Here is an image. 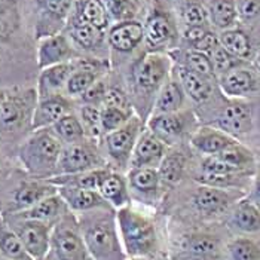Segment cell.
I'll return each instance as SVG.
<instances>
[{"label": "cell", "mask_w": 260, "mask_h": 260, "mask_svg": "<svg viewBox=\"0 0 260 260\" xmlns=\"http://www.w3.org/2000/svg\"><path fill=\"white\" fill-rule=\"evenodd\" d=\"M107 42L112 49L129 54L144 42V24L137 20L119 21L109 28Z\"/></svg>", "instance_id": "9a60e30c"}, {"label": "cell", "mask_w": 260, "mask_h": 260, "mask_svg": "<svg viewBox=\"0 0 260 260\" xmlns=\"http://www.w3.org/2000/svg\"><path fill=\"white\" fill-rule=\"evenodd\" d=\"M181 21L184 25H208V12L204 5L198 2H189L181 6Z\"/></svg>", "instance_id": "bcb514c9"}, {"label": "cell", "mask_w": 260, "mask_h": 260, "mask_svg": "<svg viewBox=\"0 0 260 260\" xmlns=\"http://www.w3.org/2000/svg\"><path fill=\"white\" fill-rule=\"evenodd\" d=\"M186 168V156L181 150H170L158 167L160 180L165 183H177L181 180Z\"/></svg>", "instance_id": "74e56055"}, {"label": "cell", "mask_w": 260, "mask_h": 260, "mask_svg": "<svg viewBox=\"0 0 260 260\" xmlns=\"http://www.w3.org/2000/svg\"><path fill=\"white\" fill-rule=\"evenodd\" d=\"M231 260H260V247L248 238H237L228 245Z\"/></svg>", "instance_id": "b9f144b4"}, {"label": "cell", "mask_w": 260, "mask_h": 260, "mask_svg": "<svg viewBox=\"0 0 260 260\" xmlns=\"http://www.w3.org/2000/svg\"><path fill=\"white\" fill-rule=\"evenodd\" d=\"M171 72V57L160 52H147L133 67V86L140 95L158 92Z\"/></svg>", "instance_id": "277c9868"}, {"label": "cell", "mask_w": 260, "mask_h": 260, "mask_svg": "<svg viewBox=\"0 0 260 260\" xmlns=\"http://www.w3.org/2000/svg\"><path fill=\"white\" fill-rule=\"evenodd\" d=\"M57 192H58V189L52 183H49V184H43V183H24L15 190L14 202L22 211V210H27V208L33 207L39 201L45 200L46 197L57 193Z\"/></svg>", "instance_id": "836d02e7"}, {"label": "cell", "mask_w": 260, "mask_h": 260, "mask_svg": "<svg viewBox=\"0 0 260 260\" xmlns=\"http://www.w3.org/2000/svg\"><path fill=\"white\" fill-rule=\"evenodd\" d=\"M238 15L241 20L250 21L260 15V0H237Z\"/></svg>", "instance_id": "681fc988"}, {"label": "cell", "mask_w": 260, "mask_h": 260, "mask_svg": "<svg viewBox=\"0 0 260 260\" xmlns=\"http://www.w3.org/2000/svg\"><path fill=\"white\" fill-rule=\"evenodd\" d=\"M190 144L200 153H204L207 156H213V155L223 152L224 149L237 144V140L234 137H231L229 134L223 133L219 128L204 126L192 136Z\"/></svg>", "instance_id": "44dd1931"}, {"label": "cell", "mask_w": 260, "mask_h": 260, "mask_svg": "<svg viewBox=\"0 0 260 260\" xmlns=\"http://www.w3.org/2000/svg\"><path fill=\"white\" fill-rule=\"evenodd\" d=\"M15 11L5 6L3 0H0V43H3L9 35V24L15 22Z\"/></svg>", "instance_id": "816d5d0a"}, {"label": "cell", "mask_w": 260, "mask_h": 260, "mask_svg": "<svg viewBox=\"0 0 260 260\" xmlns=\"http://www.w3.org/2000/svg\"><path fill=\"white\" fill-rule=\"evenodd\" d=\"M51 250L58 260H94L76 224L69 219L52 229Z\"/></svg>", "instance_id": "52a82bcc"}, {"label": "cell", "mask_w": 260, "mask_h": 260, "mask_svg": "<svg viewBox=\"0 0 260 260\" xmlns=\"http://www.w3.org/2000/svg\"><path fill=\"white\" fill-rule=\"evenodd\" d=\"M248 200L251 201L256 207L260 208V176L256 177V180L251 186V193H250V198Z\"/></svg>", "instance_id": "11a10c76"}, {"label": "cell", "mask_w": 260, "mask_h": 260, "mask_svg": "<svg viewBox=\"0 0 260 260\" xmlns=\"http://www.w3.org/2000/svg\"><path fill=\"white\" fill-rule=\"evenodd\" d=\"M67 210V204L60 197V193H54L46 197L45 200L39 201L33 207L22 210L18 214V219H27V220H39L45 223H51L55 219L61 217Z\"/></svg>", "instance_id": "83f0119b"}, {"label": "cell", "mask_w": 260, "mask_h": 260, "mask_svg": "<svg viewBox=\"0 0 260 260\" xmlns=\"http://www.w3.org/2000/svg\"><path fill=\"white\" fill-rule=\"evenodd\" d=\"M103 164L101 158L94 152V149L88 144L72 143L64 144L61 150L58 165H57V176H69V174H79L85 171L97 170Z\"/></svg>", "instance_id": "30bf717a"}, {"label": "cell", "mask_w": 260, "mask_h": 260, "mask_svg": "<svg viewBox=\"0 0 260 260\" xmlns=\"http://www.w3.org/2000/svg\"><path fill=\"white\" fill-rule=\"evenodd\" d=\"M219 85L223 94L232 99L250 95L260 88L259 79L256 78V75L242 67H237L219 76Z\"/></svg>", "instance_id": "ffe728a7"}, {"label": "cell", "mask_w": 260, "mask_h": 260, "mask_svg": "<svg viewBox=\"0 0 260 260\" xmlns=\"http://www.w3.org/2000/svg\"><path fill=\"white\" fill-rule=\"evenodd\" d=\"M51 129L64 144L82 143L86 139V133L80 122V118H78L75 113H69L62 116L57 123L51 126Z\"/></svg>", "instance_id": "8d00e7d4"}, {"label": "cell", "mask_w": 260, "mask_h": 260, "mask_svg": "<svg viewBox=\"0 0 260 260\" xmlns=\"http://www.w3.org/2000/svg\"><path fill=\"white\" fill-rule=\"evenodd\" d=\"M180 33L173 12L164 2L155 0L144 22V43L149 52L168 54L177 49Z\"/></svg>", "instance_id": "3957f363"}, {"label": "cell", "mask_w": 260, "mask_h": 260, "mask_svg": "<svg viewBox=\"0 0 260 260\" xmlns=\"http://www.w3.org/2000/svg\"><path fill=\"white\" fill-rule=\"evenodd\" d=\"M219 42L229 54L240 60H247L251 55V40L248 35L240 28H229L221 31Z\"/></svg>", "instance_id": "d590c367"}, {"label": "cell", "mask_w": 260, "mask_h": 260, "mask_svg": "<svg viewBox=\"0 0 260 260\" xmlns=\"http://www.w3.org/2000/svg\"><path fill=\"white\" fill-rule=\"evenodd\" d=\"M190 119L193 118H190V115L184 112L153 115L147 122V129L168 146L183 139L190 125Z\"/></svg>", "instance_id": "5bb4252c"}, {"label": "cell", "mask_w": 260, "mask_h": 260, "mask_svg": "<svg viewBox=\"0 0 260 260\" xmlns=\"http://www.w3.org/2000/svg\"><path fill=\"white\" fill-rule=\"evenodd\" d=\"M235 200H237V197L232 192H228L221 187L205 186V184L198 187L192 197L193 207L202 216L220 214L224 210H228L229 205Z\"/></svg>", "instance_id": "ac0fdd59"}, {"label": "cell", "mask_w": 260, "mask_h": 260, "mask_svg": "<svg viewBox=\"0 0 260 260\" xmlns=\"http://www.w3.org/2000/svg\"><path fill=\"white\" fill-rule=\"evenodd\" d=\"M22 242L24 248L33 260L45 259L51 250V235L52 228L49 223L39 220L20 219L12 229Z\"/></svg>", "instance_id": "9c48e42d"}, {"label": "cell", "mask_w": 260, "mask_h": 260, "mask_svg": "<svg viewBox=\"0 0 260 260\" xmlns=\"http://www.w3.org/2000/svg\"><path fill=\"white\" fill-rule=\"evenodd\" d=\"M62 146L51 128L38 129L21 144L18 156L27 171L45 177L55 174Z\"/></svg>", "instance_id": "6da1fadb"}, {"label": "cell", "mask_w": 260, "mask_h": 260, "mask_svg": "<svg viewBox=\"0 0 260 260\" xmlns=\"http://www.w3.org/2000/svg\"><path fill=\"white\" fill-rule=\"evenodd\" d=\"M109 9V14L113 20L126 21L136 20L143 0H103Z\"/></svg>", "instance_id": "60d3db41"}, {"label": "cell", "mask_w": 260, "mask_h": 260, "mask_svg": "<svg viewBox=\"0 0 260 260\" xmlns=\"http://www.w3.org/2000/svg\"><path fill=\"white\" fill-rule=\"evenodd\" d=\"M213 156L224 160V162H228V164L240 168L242 171L245 168H248L250 164H253V153L250 150H247L245 147L240 146L238 143L234 144V146H231V147H228V149H224L223 152L217 153V155H213Z\"/></svg>", "instance_id": "7bdbcfd3"}, {"label": "cell", "mask_w": 260, "mask_h": 260, "mask_svg": "<svg viewBox=\"0 0 260 260\" xmlns=\"http://www.w3.org/2000/svg\"><path fill=\"white\" fill-rule=\"evenodd\" d=\"M67 24H70L67 36L70 38L75 48H79L83 51H97L99 48H101L104 40V31L75 17L73 18L70 17Z\"/></svg>", "instance_id": "f1b7e54d"}, {"label": "cell", "mask_w": 260, "mask_h": 260, "mask_svg": "<svg viewBox=\"0 0 260 260\" xmlns=\"http://www.w3.org/2000/svg\"><path fill=\"white\" fill-rule=\"evenodd\" d=\"M219 45H220L219 36H217L213 30H210L200 42H197V43H195L192 48H189V49H195V51H200V52H204V54L210 55Z\"/></svg>", "instance_id": "db71d44e"}, {"label": "cell", "mask_w": 260, "mask_h": 260, "mask_svg": "<svg viewBox=\"0 0 260 260\" xmlns=\"http://www.w3.org/2000/svg\"><path fill=\"white\" fill-rule=\"evenodd\" d=\"M0 260H11V259H6V257L3 256V257H0Z\"/></svg>", "instance_id": "91938a15"}, {"label": "cell", "mask_w": 260, "mask_h": 260, "mask_svg": "<svg viewBox=\"0 0 260 260\" xmlns=\"http://www.w3.org/2000/svg\"><path fill=\"white\" fill-rule=\"evenodd\" d=\"M69 113H73V103L69 95L57 94L38 99L31 118V129L38 131L51 128L54 123H57L62 116Z\"/></svg>", "instance_id": "4fadbf2b"}, {"label": "cell", "mask_w": 260, "mask_h": 260, "mask_svg": "<svg viewBox=\"0 0 260 260\" xmlns=\"http://www.w3.org/2000/svg\"><path fill=\"white\" fill-rule=\"evenodd\" d=\"M217 128L231 137L247 134L251 129V107L245 103H232L220 113L216 120Z\"/></svg>", "instance_id": "d6986e66"}, {"label": "cell", "mask_w": 260, "mask_h": 260, "mask_svg": "<svg viewBox=\"0 0 260 260\" xmlns=\"http://www.w3.org/2000/svg\"><path fill=\"white\" fill-rule=\"evenodd\" d=\"M184 99L186 94L177 78H168L156 92V99L153 103V115L181 112L184 106Z\"/></svg>", "instance_id": "7402d4cb"}, {"label": "cell", "mask_w": 260, "mask_h": 260, "mask_svg": "<svg viewBox=\"0 0 260 260\" xmlns=\"http://www.w3.org/2000/svg\"><path fill=\"white\" fill-rule=\"evenodd\" d=\"M167 155V144L160 141L149 129L141 133L133 150L129 167L131 168H158Z\"/></svg>", "instance_id": "2e32d148"}, {"label": "cell", "mask_w": 260, "mask_h": 260, "mask_svg": "<svg viewBox=\"0 0 260 260\" xmlns=\"http://www.w3.org/2000/svg\"><path fill=\"white\" fill-rule=\"evenodd\" d=\"M231 224L245 234L260 232V208L250 200L238 201L231 216Z\"/></svg>", "instance_id": "1f68e13d"}, {"label": "cell", "mask_w": 260, "mask_h": 260, "mask_svg": "<svg viewBox=\"0 0 260 260\" xmlns=\"http://www.w3.org/2000/svg\"><path fill=\"white\" fill-rule=\"evenodd\" d=\"M168 55L177 64L184 66L186 69L198 73L205 79L211 80L216 76L214 69H213V62L210 60V57L204 52L195 51V49H186V51L174 49V51L168 52Z\"/></svg>", "instance_id": "4dcf8cb0"}, {"label": "cell", "mask_w": 260, "mask_h": 260, "mask_svg": "<svg viewBox=\"0 0 260 260\" xmlns=\"http://www.w3.org/2000/svg\"><path fill=\"white\" fill-rule=\"evenodd\" d=\"M129 189L144 197L155 195L159 190L160 177L156 168H131L128 174Z\"/></svg>", "instance_id": "e575fe53"}, {"label": "cell", "mask_w": 260, "mask_h": 260, "mask_svg": "<svg viewBox=\"0 0 260 260\" xmlns=\"http://www.w3.org/2000/svg\"><path fill=\"white\" fill-rule=\"evenodd\" d=\"M99 192L107 204L113 205L118 210L129 205V184L128 180L118 173L107 171L99 184Z\"/></svg>", "instance_id": "cb8c5ba5"}, {"label": "cell", "mask_w": 260, "mask_h": 260, "mask_svg": "<svg viewBox=\"0 0 260 260\" xmlns=\"http://www.w3.org/2000/svg\"><path fill=\"white\" fill-rule=\"evenodd\" d=\"M0 253L11 260H33L24 248L18 235L8 228H0Z\"/></svg>", "instance_id": "f35d334b"}, {"label": "cell", "mask_w": 260, "mask_h": 260, "mask_svg": "<svg viewBox=\"0 0 260 260\" xmlns=\"http://www.w3.org/2000/svg\"><path fill=\"white\" fill-rule=\"evenodd\" d=\"M205 8L208 12L210 24L221 31L234 28L240 18L237 0H208V5Z\"/></svg>", "instance_id": "f546056e"}, {"label": "cell", "mask_w": 260, "mask_h": 260, "mask_svg": "<svg viewBox=\"0 0 260 260\" xmlns=\"http://www.w3.org/2000/svg\"><path fill=\"white\" fill-rule=\"evenodd\" d=\"M219 253V241L208 235L184 237L179 247V254L183 260H207Z\"/></svg>", "instance_id": "484cf974"}, {"label": "cell", "mask_w": 260, "mask_h": 260, "mask_svg": "<svg viewBox=\"0 0 260 260\" xmlns=\"http://www.w3.org/2000/svg\"><path fill=\"white\" fill-rule=\"evenodd\" d=\"M38 103V92L25 94H6V99L0 106V133H9L33 118V112Z\"/></svg>", "instance_id": "ba28073f"}, {"label": "cell", "mask_w": 260, "mask_h": 260, "mask_svg": "<svg viewBox=\"0 0 260 260\" xmlns=\"http://www.w3.org/2000/svg\"><path fill=\"white\" fill-rule=\"evenodd\" d=\"M101 106H113V107H119V109H125V110H131L129 101L125 97V94L116 89V88H107L106 97Z\"/></svg>", "instance_id": "f907efd6"}, {"label": "cell", "mask_w": 260, "mask_h": 260, "mask_svg": "<svg viewBox=\"0 0 260 260\" xmlns=\"http://www.w3.org/2000/svg\"><path fill=\"white\" fill-rule=\"evenodd\" d=\"M201 173L224 176V174H237V173H244V171L216 156H207L201 162Z\"/></svg>", "instance_id": "7dc6e473"}, {"label": "cell", "mask_w": 260, "mask_h": 260, "mask_svg": "<svg viewBox=\"0 0 260 260\" xmlns=\"http://www.w3.org/2000/svg\"><path fill=\"white\" fill-rule=\"evenodd\" d=\"M76 69L72 73L70 79L66 85V94L69 97H82L100 76V62H91V61L79 60L75 61Z\"/></svg>", "instance_id": "603a6c76"}, {"label": "cell", "mask_w": 260, "mask_h": 260, "mask_svg": "<svg viewBox=\"0 0 260 260\" xmlns=\"http://www.w3.org/2000/svg\"><path fill=\"white\" fill-rule=\"evenodd\" d=\"M129 260H147L146 257H143V256H134V257H131Z\"/></svg>", "instance_id": "680465c9"}, {"label": "cell", "mask_w": 260, "mask_h": 260, "mask_svg": "<svg viewBox=\"0 0 260 260\" xmlns=\"http://www.w3.org/2000/svg\"><path fill=\"white\" fill-rule=\"evenodd\" d=\"M140 134V122L137 118H131L119 129L106 134V147L109 156L119 165H129L133 150Z\"/></svg>", "instance_id": "8fae6325"}, {"label": "cell", "mask_w": 260, "mask_h": 260, "mask_svg": "<svg viewBox=\"0 0 260 260\" xmlns=\"http://www.w3.org/2000/svg\"><path fill=\"white\" fill-rule=\"evenodd\" d=\"M82 237L94 260H109L120 250L119 234L113 220L106 217H95L86 223Z\"/></svg>", "instance_id": "5b68a950"}, {"label": "cell", "mask_w": 260, "mask_h": 260, "mask_svg": "<svg viewBox=\"0 0 260 260\" xmlns=\"http://www.w3.org/2000/svg\"><path fill=\"white\" fill-rule=\"evenodd\" d=\"M80 122L85 128L86 136L100 137V134L103 133L100 120V106L83 104V107L80 109Z\"/></svg>", "instance_id": "f6af8a7d"}, {"label": "cell", "mask_w": 260, "mask_h": 260, "mask_svg": "<svg viewBox=\"0 0 260 260\" xmlns=\"http://www.w3.org/2000/svg\"><path fill=\"white\" fill-rule=\"evenodd\" d=\"M75 69H76L75 60L42 69L38 78V89H36L38 99L62 94Z\"/></svg>", "instance_id": "e0dca14e"}, {"label": "cell", "mask_w": 260, "mask_h": 260, "mask_svg": "<svg viewBox=\"0 0 260 260\" xmlns=\"http://www.w3.org/2000/svg\"><path fill=\"white\" fill-rule=\"evenodd\" d=\"M174 76L180 82L181 88L184 91V94L190 99V100L202 103V101L208 100L211 95V80L202 78L201 75L186 69L184 66L177 64L174 67Z\"/></svg>", "instance_id": "4316f807"}, {"label": "cell", "mask_w": 260, "mask_h": 260, "mask_svg": "<svg viewBox=\"0 0 260 260\" xmlns=\"http://www.w3.org/2000/svg\"><path fill=\"white\" fill-rule=\"evenodd\" d=\"M131 118H133L131 110H125L119 107H113V106H100L101 129L106 134L119 129L120 126H123Z\"/></svg>", "instance_id": "ab89813d"}, {"label": "cell", "mask_w": 260, "mask_h": 260, "mask_svg": "<svg viewBox=\"0 0 260 260\" xmlns=\"http://www.w3.org/2000/svg\"><path fill=\"white\" fill-rule=\"evenodd\" d=\"M107 88L104 86V83L101 80H97L80 99L83 101V104H91V106H101L104 97H106Z\"/></svg>", "instance_id": "c3c4849f"}, {"label": "cell", "mask_w": 260, "mask_h": 260, "mask_svg": "<svg viewBox=\"0 0 260 260\" xmlns=\"http://www.w3.org/2000/svg\"><path fill=\"white\" fill-rule=\"evenodd\" d=\"M256 66H257V69L260 70V51L257 52V57H256Z\"/></svg>", "instance_id": "6f0895ef"}, {"label": "cell", "mask_w": 260, "mask_h": 260, "mask_svg": "<svg viewBox=\"0 0 260 260\" xmlns=\"http://www.w3.org/2000/svg\"><path fill=\"white\" fill-rule=\"evenodd\" d=\"M5 99H6V92L5 91H0V106H2V103H3Z\"/></svg>", "instance_id": "9f6ffc18"}, {"label": "cell", "mask_w": 260, "mask_h": 260, "mask_svg": "<svg viewBox=\"0 0 260 260\" xmlns=\"http://www.w3.org/2000/svg\"><path fill=\"white\" fill-rule=\"evenodd\" d=\"M208 57H210V60L213 62V69H214V73L217 76H221V75H224V73L240 67L241 64H242V60L234 57L232 54H229L221 45H219Z\"/></svg>", "instance_id": "ee69618b"}, {"label": "cell", "mask_w": 260, "mask_h": 260, "mask_svg": "<svg viewBox=\"0 0 260 260\" xmlns=\"http://www.w3.org/2000/svg\"><path fill=\"white\" fill-rule=\"evenodd\" d=\"M116 223L123 250L128 256H149L156 248V231L146 216L129 207L118 210Z\"/></svg>", "instance_id": "7a4b0ae2"}, {"label": "cell", "mask_w": 260, "mask_h": 260, "mask_svg": "<svg viewBox=\"0 0 260 260\" xmlns=\"http://www.w3.org/2000/svg\"><path fill=\"white\" fill-rule=\"evenodd\" d=\"M38 51H36V60L40 70L61 64L69 62L76 58L78 52L75 45L72 43L70 38L64 33H58L49 38L38 40Z\"/></svg>", "instance_id": "7c38bea8"}, {"label": "cell", "mask_w": 260, "mask_h": 260, "mask_svg": "<svg viewBox=\"0 0 260 260\" xmlns=\"http://www.w3.org/2000/svg\"><path fill=\"white\" fill-rule=\"evenodd\" d=\"M73 0H36L35 38L38 40L62 33L72 17Z\"/></svg>", "instance_id": "8992f818"}, {"label": "cell", "mask_w": 260, "mask_h": 260, "mask_svg": "<svg viewBox=\"0 0 260 260\" xmlns=\"http://www.w3.org/2000/svg\"><path fill=\"white\" fill-rule=\"evenodd\" d=\"M75 18L83 21L101 31L109 28L110 24V14L103 0H82L78 5Z\"/></svg>", "instance_id": "d6a6232c"}, {"label": "cell", "mask_w": 260, "mask_h": 260, "mask_svg": "<svg viewBox=\"0 0 260 260\" xmlns=\"http://www.w3.org/2000/svg\"><path fill=\"white\" fill-rule=\"evenodd\" d=\"M60 197L67 204V207L73 211H91L103 208L106 201L101 197L99 190L92 189H80V187H57Z\"/></svg>", "instance_id": "d4e9b609"}, {"label": "cell", "mask_w": 260, "mask_h": 260, "mask_svg": "<svg viewBox=\"0 0 260 260\" xmlns=\"http://www.w3.org/2000/svg\"><path fill=\"white\" fill-rule=\"evenodd\" d=\"M210 31L208 25H184V30L181 33L183 40L192 48L197 42H200L207 33Z\"/></svg>", "instance_id": "f5cc1de1"}]
</instances>
